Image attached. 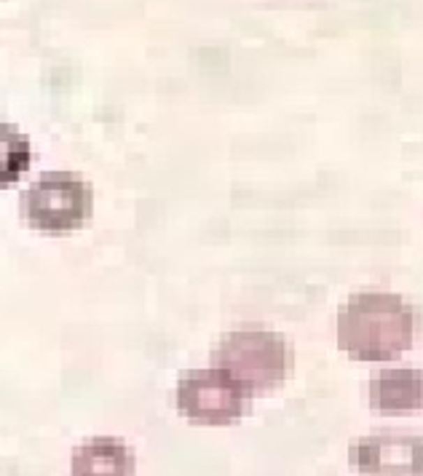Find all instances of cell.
I'll return each mask as SVG.
<instances>
[{
	"instance_id": "cell-7",
	"label": "cell",
	"mask_w": 423,
	"mask_h": 476,
	"mask_svg": "<svg viewBox=\"0 0 423 476\" xmlns=\"http://www.w3.org/2000/svg\"><path fill=\"white\" fill-rule=\"evenodd\" d=\"M134 449L115 436H94L73 449L70 476H134Z\"/></svg>"
},
{
	"instance_id": "cell-4",
	"label": "cell",
	"mask_w": 423,
	"mask_h": 476,
	"mask_svg": "<svg viewBox=\"0 0 423 476\" xmlns=\"http://www.w3.org/2000/svg\"><path fill=\"white\" fill-rule=\"evenodd\" d=\"M249 401L239 385L217 369H198L177 385V410L195 426H233L249 412Z\"/></svg>"
},
{
	"instance_id": "cell-2",
	"label": "cell",
	"mask_w": 423,
	"mask_h": 476,
	"mask_svg": "<svg viewBox=\"0 0 423 476\" xmlns=\"http://www.w3.org/2000/svg\"><path fill=\"white\" fill-rule=\"evenodd\" d=\"M212 369L225 375L246 396L276 391L290 378L292 350L290 343L271 329H236L228 332L212 353Z\"/></svg>"
},
{
	"instance_id": "cell-3",
	"label": "cell",
	"mask_w": 423,
	"mask_h": 476,
	"mask_svg": "<svg viewBox=\"0 0 423 476\" xmlns=\"http://www.w3.org/2000/svg\"><path fill=\"white\" fill-rule=\"evenodd\" d=\"M94 191L75 172H46L22 195V220L40 233H73L91 220Z\"/></svg>"
},
{
	"instance_id": "cell-8",
	"label": "cell",
	"mask_w": 423,
	"mask_h": 476,
	"mask_svg": "<svg viewBox=\"0 0 423 476\" xmlns=\"http://www.w3.org/2000/svg\"><path fill=\"white\" fill-rule=\"evenodd\" d=\"M33 163V147L27 134L14 124H0V191L17 185Z\"/></svg>"
},
{
	"instance_id": "cell-6",
	"label": "cell",
	"mask_w": 423,
	"mask_h": 476,
	"mask_svg": "<svg viewBox=\"0 0 423 476\" xmlns=\"http://www.w3.org/2000/svg\"><path fill=\"white\" fill-rule=\"evenodd\" d=\"M370 407L378 415H413L423 407V375L415 366H389L370 380Z\"/></svg>"
},
{
	"instance_id": "cell-1",
	"label": "cell",
	"mask_w": 423,
	"mask_h": 476,
	"mask_svg": "<svg viewBox=\"0 0 423 476\" xmlns=\"http://www.w3.org/2000/svg\"><path fill=\"white\" fill-rule=\"evenodd\" d=\"M418 329L415 308L394 292H357L338 311V345L354 362H391Z\"/></svg>"
},
{
	"instance_id": "cell-5",
	"label": "cell",
	"mask_w": 423,
	"mask_h": 476,
	"mask_svg": "<svg viewBox=\"0 0 423 476\" xmlns=\"http://www.w3.org/2000/svg\"><path fill=\"white\" fill-rule=\"evenodd\" d=\"M359 476H423V436L407 431H378L348 449Z\"/></svg>"
}]
</instances>
